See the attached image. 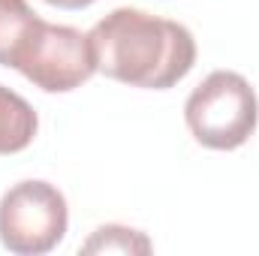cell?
<instances>
[{
    "mask_svg": "<svg viewBox=\"0 0 259 256\" xmlns=\"http://www.w3.org/2000/svg\"><path fill=\"white\" fill-rule=\"evenodd\" d=\"M97 72L130 88L166 91L175 88L196 64L193 33L145 9H112L91 27Z\"/></svg>",
    "mask_w": 259,
    "mask_h": 256,
    "instance_id": "cell-1",
    "label": "cell"
},
{
    "mask_svg": "<svg viewBox=\"0 0 259 256\" xmlns=\"http://www.w3.org/2000/svg\"><path fill=\"white\" fill-rule=\"evenodd\" d=\"M184 121L199 145L211 151H235L256 133V91L241 72L214 69L187 97Z\"/></svg>",
    "mask_w": 259,
    "mask_h": 256,
    "instance_id": "cell-2",
    "label": "cell"
},
{
    "mask_svg": "<svg viewBox=\"0 0 259 256\" xmlns=\"http://www.w3.org/2000/svg\"><path fill=\"white\" fill-rule=\"evenodd\" d=\"M66 226V199L49 181H18L0 199V244L9 253H49L64 241Z\"/></svg>",
    "mask_w": 259,
    "mask_h": 256,
    "instance_id": "cell-3",
    "label": "cell"
},
{
    "mask_svg": "<svg viewBox=\"0 0 259 256\" xmlns=\"http://www.w3.org/2000/svg\"><path fill=\"white\" fill-rule=\"evenodd\" d=\"M12 69H18L46 94H69L97 72V58L88 33L39 18Z\"/></svg>",
    "mask_w": 259,
    "mask_h": 256,
    "instance_id": "cell-4",
    "label": "cell"
},
{
    "mask_svg": "<svg viewBox=\"0 0 259 256\" xmlns=\"http://www.w3.org/2000/svg\"><path fill=\"white\" fill-rule=\"evenodd\" d=\"M39 130V118L33 112V106L0 84V154H18L24 151Z\"/></svg>",
    "mask_w": 259,
    "mask_h": 256,
    "instance_id": "cell-5",
    "label": "cell"
},
{
    "mask_svg": "<svg viewBox=\"0 0 259 256\" xmlns=\"http://www.w3.org/2000/svg\"><path fill=\"white\" fill-rule=\"evenodd\" d=\"M36 21L39 15L27 0H0V66H15V58Z\"/></svg>",
    "mask_w": 259,
    "mask_h": 256,
    "instance_id": "cell-6",
    "label": "cell"
},
{
    "mask_svg": "<svg viewBox=\"0 0 259 256\" xmlns=\"http://www.w3.org/2000/svg\"><path fill=\"white\" fill-rule=\"evenodd\" d=\"M84 253H151V241L145 232L130 229V226H100L81 247Z\"/></svg>",
    "mask_w": 259,
    "mask_h": 256,
    "instance_id": "cell-7",
    "label": "cell"
},
{
    "mask_svg": "<svg viewBox=\"0 0 259 256\" xmlns=\"http://www.w3.org/2000/svg\"><path fill=\"white\" fill-rule=\"evenodd\" d=\"M49 6H58V9H84V6H91V3H97V0H46Z\"/></svg>",
    "mask_w": 259,
    "mask_h": 256,
    "instance_id": "cell-8",
    "label": "cell"
}]
</instances>
